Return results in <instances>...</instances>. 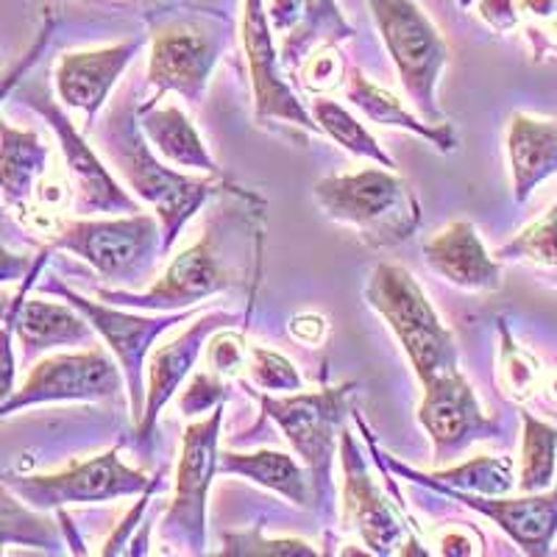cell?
I'll list each match as a JSON object with an SVG mask.
<instances>
[{"label":"cell","mask_w":557,"mask_h":557,"mask_svg":"<svg viewBox=\"0 0 557 557\" xmlns=\"http://www.w3.org/2000/svg\"><path fill=\"white\" fill-rule=\"evenodd\" d=\"M248 343L243 332H235L232 326H223L207 341V362L215 374L237 376L246 368Z\"/></svg>","instance_id":"cell-40"},{"label":"cell","mask_w":557,"mask_h":557,"mask_svg":"<svg viewBox=\"0 0 557 557\" xmlns=\"http://www.w3.org/2000/svg\"><path fill=\"white\" fill-rule=\"evenodd\" d=\"M228 218L212 221L201 240L178 251L151 287L143 290H98L101 301L137 312H178L203 305L207 298L232 290L243 282L237 257L228 248Z\"/></svg>","instance_id":"cell-5"},{"label":"cell","mask_w":557,"mask_h":557,"mask_svg":"<svg viewBox=\"0 0 557 557\" xmlns=\"http://www.w3.org/2000/svg\"><path fill=\"white\" fill-rule=\"evenodd\" d=\"M48 168V146L32 128H14L0 121V198L23 209Z\"/></svg>","instance_id":"cell-27"},{"label":"cell","mask_w":557,"mask_h":557,"mask_svg":"<svg viewBox=\"0 0 557 557\" xmlns=\"http://www.w3.org/2000/svg\"><path fill=\"white\" fill-rule=\"evenodd\" d=\"M346 101L366 117L385 128H399V132L416 134L426 139L432 148L441 153L457 151V132L449 121L446 123H426L421 114L410 112L396 96L387 89L376 87L360 67H346Z\"/></svg>","instance_id":"cell-21"},{"label":"cell","mask_w":557,"mask_h":557,"mask_svg":"<svg viewBox=\"0 0 557 557\" xmlns=\"http://www.w3.org/2000/svg\"><path fill=\"white\" fill-rule=\"evenodd\" d=\"M218 555L226 557H315L312 544L298 539H265L262 527H251L243 532H226L223 549Z\"/></svg>","instance_id":"cell-37"},{"label":"cell","mask_w":557,"mask_h":557,"mask_svg":"<svg viewBox=\"0 0 557 557\" xmlns=\"http://www.w3.org/2000/svg\"><path fill=\"white\" fill-rule=\"evenodd\" d=\"M51 248L70 251L87 262L101 278L112 285L143 290L151 278L162 253V228L157 215H82L67 221L53 235Z\"/></svg>","instance_id":"cell-6"},{"label":"cell","mask_w":557,"mask_h":557,"mask_svg":"<svg viewBox=\"0 0 557 557\" xmlns=\"http://www.w3.org/2000/svg\"><path fill=\"white\" fill-rule=\"evenodd\" d=\"M418 424L430 435L437 462H451L476 441H491L502 432L499 418L485 416L471 382L460 368L424 382V396L418 405Z\"/></svg>","instance_id":"cell-16"},{"label":"cell","mask_w":557,"mask_h":557,"mask_svg":"<svg viewBox=\"0 0 557 557\" xmlns=\"http://www.w3.org/2000/svg\"><path fill=\"white\" fill-rule=\"evenodd\" d=\"M312 198L326 221L355 228L371 248L401 246L424 221L410 182L382 165L321 178L312 187Z\"/></svg>","instance_id":"cell-3"},{"label":"cell","mask_w":557,"mask_h":557,"mask_svg":"<svg viewBox=\"0 0 557 557\" xmlns=\"http://www.w3.org/2000/svg\"><path fill=\"white\" fill-rule=\"evenodd\" d=\"M34 260H37V257H26V253H12V251H7V248L0 246V285H7V282H20V278L32 271Z\"/></svg>","instance_id":"cell-43"},{"label":"cell","mask_w":557,"mask_h":557,"mask_svg":"<svg viewBox=\"0 0 557 557\" xmlns=\"http://www.w3.org/2000/svg\"><path fill=\"white\" fill-rule=\"evenodd\" d=\"M496 260H516L532 262V265L557 268V207L521 228L519 235L494 253Z\"/></svg>","instance_id":"cell-34"},{"label":"cell","mask_w":557,"mask_h":557,"mask_svg":"<svg viewBox=\"0 0 557 557\" xmlns=\"http://www.w3.org/2000/svg\"><path fill=\"white\" fill-rule=\"evenodd\" d=\"M39 293H57L67 305L76 307L98 337L107 343L109 355L121 366L123 382L128 393V412L137 421L146 405V362L157 341L173 330L176 323L196 318L198 307H187L178 312H137L126 307L109 305V301H92L82 293L70 290L62 282H42Z\"/></svg>","instance_id":"cell-9"},{"label":"cell","mask_w":557,"mask_h":557,"mask_svg":"<svg viewBox=\"0 0 557 557\" xmlns=\"http://www.w3.org/2000/svg\"><path fill=\"white\" fill-rule=\"evenodd\" d=\"M546 393H549V399L557 405V374H552L549 382H546Z\"/></svg>","instance_id":"cell-46"},{"label":"cell","mask_w":557,"mask_h":557,"mask_svg":"<svg viewBox=\"0 0 557 557\" xmlns=\"http://www.w3.org/2000/svg\"><path fill=\"white\" fill-rule=\"evenodd\" d=\"M51 34H53V20L48 17V20H45V26L39 28V34H37V39H34L32 48H28V51L23 53V57H20L17 62H14V67L9 70L7 76L0 78V107H3V101H7V98L12 96L14 89H17L20 84H23V78L28 76V70H32L34 64H37L39 59H42L45 48H48V42H51Z\"/></svg>","instance_id":"cell-41"},{"label":"cell","mask_w":557,"mask_h":557,"mask_svg":"<svg viewBox=\"0 0 557 557\" xmlns=\"http://www.w3.org/2000/svg\"><path fill=\"white\" fill-rule=\"evenodd\" d=\"M240 42L246 53L248 76H251L253 92V117L260 126L282 123V126L305 128L310 134L318 132L310 109L296 96V89L287 82V70L278 57L276 39H273L268 12L262 0H243L240 17Z\"/></svg>","instance_id":"cell-14"},{"label":"cell","mask_w":557,"mask_h":557,"mask_svg":"<svg viewBox=\"0 0 557 557\" xmlns=\"http://www.w3.org/2000/svg\"><path fill=\"white\" fill-rule=\"evenodd\" d=\"M310 114L312 121H315L318 132H321L323 137H330L332 143L341 146L346 153L371 159L374 165L396 171V159L380 146V139L371 134V128H366V123L357 121L355 114L348 112L343 103H337L335 98L315 96L310 103Z\"/></svg>","instance_id":"cell-30"},{"label":"cell","mask_w":557,"mask_h":557,"mask_svg":"<svg viewBox=\"0 0 557 557\" xmlns=\"http://www.w3.org/2000/svg\"><path fill=\"white\" fill-rule=\"evenodd\" d=\"M223 401L209 410L207 418H196L184 426L182 455L176 466V487L168 513L159 524V541L168 552L178 555H203L207 546V502L209 487L218 474L221 460Z\"/></svg>","instance_id":"cell-10"},{"label":"cell","mask_w":557,"mask_h":557,"mask_svg":"<svg viewBox=\"0 0 557 557\" xmlns=\"http://www.w3.org/2000/svg\"><path fill=\"white\" fill-rule=\"evenodd\" d=\"M23 101L53 128L59 148L64 153L73 187H76V212L78 215H134L143 212L137 198L126 190V184L107 168L96 146H89L87 134L78 132L62 107L42 89L23 92Z\"/></svg>","instance_id":"cell-13"},{"label":"cell","mask_w":557,"mask_h":557,"mask_svg":"<svg viewBox=\"0 0 557 557\" xmlns=\"http://www.w3.org/2000/svg\"><path fill=\"white\" fill-rule=\"evenodd\" d=\"M290 332L301 343H321L326 332V321L321 315H298L290 321Z\"/></svg>","instance_id":"cell-44"},{"label":"cell","mask_w":557,"mask_h":557,"mask_svg":"<svg viewBox=\"0 0 557 557\" xmlns=\"http://www.w3.org/2000/svg\"><path fill=\"white\" fill-rule=\"evenodd\" d=\"M348 37H355V28L346 23L337 0H301L296 26L282 39L278 57L287 73H296L321 45H337Z\"/></svg>","instance_id":"cell-28"},{"label":"cell","mask_w":557,"mask_h":557,"mask_svg":"<svg viewBox=\"0 0 557 557\" xmlns=\"http://www.w3.org/2000/svg\"><path fill=\"white\" fill-rule=\"evenodd\" d=\"M148 23V87L151 101L178 92L184 101L201 103L209 78L232 42L235 23L218 12L196 7H165L146 14Z\"/></svg>","instance_id":"cell-2"},{"label":"cell","mask_w":557,"mask_h":557,"mask_svg":"<svg viewBox=\"0 0 557 557\" xmlns=\"http://www.w3.org/2000/svg\"><path fill=\"white\" fill-rule=\"evenodd\" d=\"M513 34L519 32L530 45L535 62H557V0H510Z\"/></svg>","instance_id":"cell-32"},{"label":"cell","mask_w":557,"mask_h":557,"mask_svg":"<svg viewBox=\"0 0 557 557\" xmlns=\"http://www.w3.org/2000/svg\"><path fill=\"white\" fill-rule=\"evenodd\" d=\"M557 476V426L521 410V460L516 491L541 494L555 485Z\"/></svg>","instance_id":"cell-31"},{"label":"cell","mask_w":557,"mask_h":557,"mask_svg":"<svg viewBox=\"0 0 557 557\" xmlns=\"http://www.w3.org/2000/svg\"><path fill=\"white\" fill-rule=\"evenodd\" d=\"M218 474L243 476L253 485L265 487L296 507H310L312 485L307 469L298 457L276 449L260 451H221Z\"/></svg>","instance_id":"cell-25"},{"label":"cell","mask_w":557,"mask_h":557,"mask_svg":"<svg viewBox=\"0 0 557 557\" xmlns=\"http://www.w3.org/2000/svg\"><path fill=\"white\" fill-rule=\"evenodd\" d=\"M98 148L128 190L153 209L162 228V253L168 257L182 228L215 196V178L193 176L168 165L139 132L132 96H121L109 107L98 128Z\"/></svg>","instance_id":"cell-1"},{"label":"cell","mask_w":557,"mask_h":557,"mask_svg":"<svg viewBox=\"0 0 557 557\" xmlns=\"http://www.w3.org/2000/svg\"><path fill=\"white\" fill-rule=\"evenodd\" d=\"M499 374L502 387L516 401L530 399L541 385V362L516 343L507 321H499Z\"/></svg>","instance_id":"cell-35"},{"label":"cell","mask_w":557,"mask_h":557,"mask_svg":"<svg viewBox=\"0 0 557 557\" xmlns=\"http://www.w3.org/2000/svg\"><path fill=\"white\" fill-rule=\"evenodd\" d=\"M14 337L23 346V357L34 360L51 348L64 346H92L96 332L87 318L67 301H45V298H23L14 321Z\"/></svg>","instance_id":"cell-24"},{"label":"cell","mask_w":557,"mask_h":557,"mask_svg":"<svg viewBox=\"0 0 557 557\" xmlns=\"http://www.w3.org/2000/svg\"><path fill=\"white\" fill-rule=\"evenodd\" d=\"M296 76H301V87L307 92H312V96H326L337 84L346 82V64H343L335 45H321L318 51H312L301 62V67L296 70Z\"/></svg>","instance_id":"cell-38"},{"label":"cell","mask_w":557,"mask_h":557,"mask_svg":"<svg viewBox=\"0 0 557 557\" xmlns=\"http://www.w3.org/2000/svg\"><path fill=\"white\" fill-rule=\"evenodd\" d=\"M235 323H240L235 312H207L196 321L190 318V326L182 335L151 348L146 362V405H143V416L134 421V441L139 444V449H153V430H157L159 416L171 405V399H176L184 382L190 380L209 335H215L223 326H235Z\"/></svg>","instance_id":"cell-17"},{"label":"cell","mask_w":557,"mask_h":557,"mask_svg":"<svg viewBox=\"0 0 557 557\" xmlns=\"http://www.w3.org/2000/svg\"><path fill=\"white\" fill-rule=\"evenodd\" d=\"M0 546H32L45 555H62V524L20 499L0 474Z\"/></svg>","instance_id":"cell-29"},{"label":"cell","mask_w":557,"mask_h":557,"mask_svg":"<svg viewBox=\"0 0 557 557\" xmlns=\"http://www.w3.org/2000/svg\"><path fill=\"white\" fill-rule=\"evenodd\" d=\"M159 485H162V482H157V485L148 487L146 494H143V499L137 502V507H134L132 513H128V519H123V524L117 527V530H114L112 535H109L107 544H103V549H101V555H126V546H128V539H132L134 527H137L139 519H143L148 502H151L153 491H157Z\"/></svg>","instance_id":"cell-42"},{"label":"cell","mask_w":557,"mask_h":557,"mask_svg":"<svg viewBox=\"0 0 557 557\" xmlns=\"http://www.w3.org/2000/svg\"><path fill=\"white\" fill-rule=\"evenodd\" d=\"M507 162L516 203H524L557 173V121L516 112L507 126Z\"/></svg>","instance_id":"cell-22"},{"label":"cell","mask_w":557,"mask_h":557,"mask_svg":"<svg viewBox=\"0 0 557 557\" xmlns=\"http://www.w3.org/2000/svg\"><path fill=\"white\" fill-rule=\"evenodd\" d=\"M137 123L143 137L151 143L153 151L165 159L168 165L178 171H201L207 176H218L221 165L209 153L207 143L201 139L198 128L178 107H159L157 103H143L137 107Z\"/></svg>","instance_id":"cell-23"},{"label":"cell","mask_w":557,"mask_h":557,"mask_svg":"<svg viewBox=\"0 0 557 557\" xmlns=\"http://www.w3.org/2000/svg\"><path fill=\"white\" fill-rule=\"evenodd\" d=\"M366 301L396 335L421 385L432 376L460 368L455 335L407 268L380 262L368 276Z\"/></svg>","instance_id":"cell-4"},{"label":"cell","mask_w":557,"mask_h":557,"mask_svg":"<svg viewBox=\"0 0 557 557\" xmlns=\"http://www.w3.org/2000/svg\"><path fill=\"white\" fill-rule=\"evenodd\" d=\"M355 387V382H343L337 387H321L312 393H282V396L248 391L262 407V412L282 430L293 455L307 469L312 502L318 505L332 494V462L337 457V441H341L348 416V396Z\"/></svg>","instance_id":"cell-7"},{"label":"cell","mask_w":557,"mask_h":557,"mask_svg":"<svg viewBox=\"0 0 557 557\" xmlns=\"http://www.w3.org/2000/svg\"><path fill=\"white\" fill-rule=\"evenodd\" d=\"M126 393L121 366L109 348L92 346L39 360L32 374L0 405V421L20 410L57 401H121Z\"/></svg>","instance_id":"cell-12"},{"label":"cell","mask_w":557,"mask_h":557,"mask_svg":"<svg viewBox=\"0 0 557 557\" xmlns=\"http://www.w3.org/2000/svg\"><path fill=\"white\" fill-rule=\"evenodd\" d=\"M387 57L396 64L407 98L426 123H446L437 84L449 64V42L418 0H368Z\"/></svg>","instance_id":"cell-8"},{"label":"cell","mask_w":557,"mask_h":557,"mask_svg":"<svg viewBox=\"0 0 557 557\" xmlns=\"http://www.w3.org/2000/svg\"><path fill=\"white\" fill-rule=\"evenodd\" d=\"M435 494L455 499L469 510L491 519L524 555L546 557L557 539V487L521 496H476L444 485H426Z\"/></svg>","instance_id":"cell-19"},{"label":"cell","mask_w":557,"mask_h":557,"mask_svg":"<svg viewBox=\"0 0 557 557\" xmlns=\"http://www.w3.org/2000/svg\"><path fill=\"white\" fill-rule=\"evenodd\" d=\"M246 374L253 385L265 393H296L305 391V376L285 355L271 351V348L251 346L248 348Z\"/></svg>","instance_id":"cell-36"},{"label":"cell","mask_w":557,"mask_h":557,"mask_svg":"<svg viewBox=\"0 0 557 557\" xmlns=\"http://www.w3.org/2000/svg\"><path fill=\"white\" fill-rule=\"evenodd\" d=\"M178 412L187 418H198L201 412L215 410L221 401H226V385L221 382V374H215L212 368L209 371H196L190 380L182 385V393H176Z\"/></svg>","instance_id":"cell-39"},{"label":"cell","mask_w":557,"mask_h":557,"mask_svg":"<svg viewBox=\"0 0 557 557\" xmlns=\"http://www.w3.org/2000/svg\"><path fill=\"white\" fill-rule=\"evenodd\" d=\"M337 457L343 466V530L355 532L366 549L374 555H401V546H407V541L416 535H410L399 510L382 494V487L368 471L355 432H348L346 426L337 441Z\"/></svg>","instance_id":"cell-15"},{"label":"cell","mask_w":557,"mask_h":557,"mask_svg":"<svg viewBox=\"0 0 557 557\" xmlns=\"http://www.w3.org/2000/svg\"><path fill=\"white\" fill-rule=\"evenodd\" d=\"M3 482L34 510H64L73 505H103V502L143 496L159 476L132 469L117 449L98 451L87 460H73L57 474H3Z\"/></svg>","instance_id":"cell-11"},{"label":"cell","mask_w":557,"mask_h":557,"mask_svg":"<svg viewBox=\"0 0 557 557\" xmlns=\"http://www.w3.org/2000/svg\"><path fill=\"white\" fill-rule=\"evenodd\" d=\"M424 262L449 285L471 293L502 287V262L487 251L471 221H455L424 243Z\"/></svg>","instance_id":"cell-20"},{"label":"cell","mask_w":557,"mask_h":557,"mask_svg":"<svg viewBox=\"0 0 557 557\" xmlns=\"http://www.w3.org/2000/svg\"><path fill=\"white\" fill-rule=\"evenodd\" d=\"M441 555H449V557H457V555H476L474 549V541L466 535V532L460 530H451L446 532L444 539H441Z\"/></svg>","instance_id":"cell-45"},{"label":"cell","mask_w":557,"mask_h":557,"mask_svg":"<svg viewBox=\"0 0 557 557\" xmlns=\"http://www.w3.org/2000/svg\"><path fill=\"white\" fill-rule=\"evenodd\" d=\"M45 265H48V251L39 253L32 271L20 278L17 293L9 296L7 301H0V405L12 396L14 380H17V357H14V321H17V310L23 305V298L28 296V290L37 285Z\"/></svg>","instance_id":"cell-33"},{"label":"cell","mask_w":557,"mask_h":557,"mask_svg":"<svg viewBox=\"0 0 557 557\" xmlns=\"http://www.w3.org/2000/svg\"><path fill=\"white\" fill-rule=\"evenodd\" d=\"M146 42L148 37H134L96 51H70L59 59L57 92L64 107L84 114V134L96 128L98 114L109 103L112 89Z\"/></svg>","instance_id":"cell-18"},{"label":"cell","mask_w":557,"mask_h":557,"mask_svg":"<svg viewBox=\"0 0 557 557\" xmlns=\"http://www.w3.org/2000/svg\"><path fill=\"white\" fill-rule=\"evenodd\" d=\"M385 469L393 474L405 476V480L418 482V485H444L451 491H462V494L476 496H505L516 491V469L510 457L496 455H480L471 457L466 462H455L449 469L437 471H412L410 466L399 462L396 457L382 455Z\"/></svg>","instance_id":"cell-26"}]
</instances>
